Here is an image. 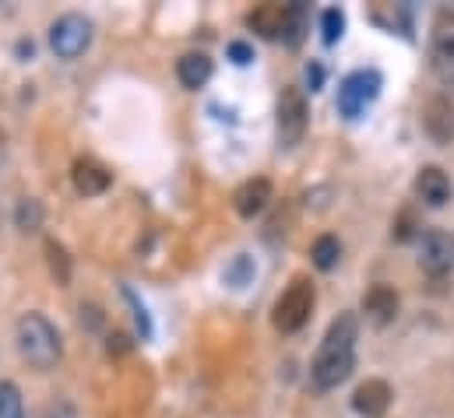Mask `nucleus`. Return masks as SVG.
Here are the masks:
<instances>
[{
	"instance_id": "obj_1",
	"label": "nucleus",
	"mask_w": 454,
	"mask_h": 418,
	"mask_svg": "<svg viewBox=\"0 0 454 418\" xmlns=\"http://www.w3.org/2000/svg\"><path fill=\"white\" fill-rule=\"evenodd\" d=\"M356 334H359V327H356L352 314H341L328 327V334H325V341H321V348L314 355V369H310L314 383L321 391H332V387L348 380V373L356 366Z\"/></svg>"
},
{
	"instance_id": "obj_2",
	"label": "nucleus",
	"mask_w": 454,
	"mask_h": 418,
	"mask_svg": "<svg viewBox=\"0 0 454 418\" xmlns=\"http://www.w3.org/2000/svg\"><path fill=\"white\" fill-rule=\"evenodd\" d=\"M18 352L32 369H53L60 359V334L43 314H25L14 327Z\"/></svg>"
},
{
	"instance_id": "obj_3",
	"label": "nucleus",
	"mask_w": 454,
	"mask_h": 418,
	"mask_svg": "<svg viewBox=\"0 0 454 418\" xmlns=\"http://www.w3.org/2000/svg\"><path fill=\"white\" fill-rule=\"evenodd\" d=\"M314 285L307 282V278H293V285L278 296V303H275V327L282 330V334H296L310 314H314Z\"/></svg>"
},
{
	"instance_id": "obj_4",
	"label": "nucleus",
	"mask_w": 454,
	"mask_h": 418,
	"mask_svg": "<svg viewBox=\"0 0 454 418\" xmlns=\"http://www.w3.org/2000/svg\"><path fill=\"white\" fill-rule=\"evenodd\" d=\"M92 46V21L85 14H64L50 28V50L60 60H78Z\"/></svg>"
},
{
	"instance_id": "obj_5",
	"label": "nucleus",
	"mask_w": 454,
	"mask_h": 418,
	"mask_svg": "<svg viewBox=\"0 0 454 418\" xmlns=\"http://www.w3.org/2000/svg\"><path fill=\"white\" fill-rule=\"evenodd\" d=\"M430 67L444 85H454V11H437V18H434Z\"/></svg>"
},
{
	"instance_id": "obj_6",
	"label": "nucleus",
	"mask_w": 454,
	"mask_h": 418,
	"mask_svg": "<svg viewBox=\"0 0 454 418\" xmlns=\"http://www.w3.org/2000/svg\"><path fill=\"white\" fill-rule=\"evenodd\" d=\"M307 116H310V109H307L303 92H300L296 85H289V89L278 96V141H282V148H293V144L303 141V134H307Z\"/></svg>"
},
{
	"instance_id": "obj_7",
	"label": "nucleus",
	"mask_w": 454,
	"mask_h": 418,
	"mask_svg": "<svg viewBox=\"0 0 454 418\" xmlns=\"http://www.w3.org/2000/svg\"><path fill=\"white\" fill-rule=\"evenodd\" d=\"M377 92H380V74L377 71H356V74H348L339 89V112L345 120H356L366 109V103L377 99Z\"/></svg>"
},
{
	"instance_id": "obj_8",
	"label": "nucleus",
	"mask_w": 454,
	"mask_h": 418,
	"mask_svg": "<svg viewBox=\"0 0 454 418\" xmlns=\"http://www.w3.org/2000/svg\"><path fill=\"white\" fill-rule=\"evenodd\" d=\"M451 260H454V246L451 239L444 236V232H427L423 236V243H419V267L427 271V275H434V278H444L448 271H451Z\"/></svg>"
},
{
	"instance_id": "obj_9",
	"label": "nucleus",
	"mask_w": 454,
	"mask_h": 418,
	"mask_svg": "<svg viewBox=\"0 0 454 418\" xmlns=\"http://www.w3.org/2000/svg\"><path fill=\"white\" fill-rule=\"evenodd\" d=\"M391 387L384 383V380H366V383H359L356 387V394H352V408H356V415L363 418H384L387 415V408H391Z\"/></svg>"
},
{
	"instance_id": "obj_10",
	"label": "nucleus",
	"mask_w": 454,
	"mask_h": 418,
	"mask_svg": "<svg viewBox=\"0 0 454 418\" xmlns=\"http://www.w3.org/2000/svg\"><path fill=\"white\" fill-rule=\"evenodd\" d=\"M71 180H74V190H78L82 197H99V194H106L110 183H114L110 169H106L103 162H96V159H78L74 169H71Z\"/></svg>"
},
{
	"instance_id": "obj_11",
	"label": "nucleus",
	"mask_w": 454,
	"mask_h": 418,
	"mask_svg": "<svg viewBox=\"0 0 454 418\" xmlns=\"http://www.w3.org/2000/svg\"><path fill=\"white\" fill-rule=\"evenodd\" d=\"M416 194L427 208H444L451 201V180L441 166H423L416 176Z\"/></svg>"
},
{
	"instance_id": "obj_12",
	"label": "nucleus",
	"mask_w": 454,
	"mask_h": 418,
	"mask_svg": "<svg viewBox=\"0 0 454 418\" xmlns=\"http://www.w3.org/2000/svg\"><path fill=\"white\" fill-rule=\"evenodd\" d=\"M423 127L437 144H451L454 141V103L444 96H434L423 109Z\"/></svg>"
},
{
	"instance_id": "obj_13",
	"label": "nucleus",
	"mask_w": 454,
	"mask_h": 418,
	"mask_svg": "<svg viewBox=\"0 0 454 418\" xmlns=\"http://www.w3.org/2000/svg\"><path fill=\"white\" fill-rule=\"evenodd\" d=\"M363 314L370 316L373 323H391L398 316V292L391 285H373L366 296H363Z\"/></svg>"
},
{
	"instance_id": "obj_14",
	"label": "nucleus",
	"mask_w": 454,
	"mask_h": 418,
	"mask_svg": "<svg viewBox=\"0 0 454 418\" xmlns=\"http://www.w3.org/2000/svg\"><path fill=\"white\" fill-rule=\"evenodd\" d=\"M268 201H271V183H268V180H247V183L232 194V205H236V211H239L243 218L261 214V211L268 208Z\"/></svg>"
},
{
	"instance_id": "obj_15",
	"label": "nucleus",
	"mask_w": 454,
	"mask_h": 418,
	"mask_svg": "<svg viewBox=\"0 0 454 418\" xmlns=\"http://www.w3.org/2000/svg\"><path fill=\"white\" fill-rule=\"evenodd\" d=\"M176 78L184 89H201L212 78V57L208 53H184L176 60Z\"/></svg>"
},
{
	"instance_id": "obj_16",
	"label": "nucleus",
	"mask_w": 454,
	"mask_h": 418,
	"mask_svg": "<svg viewBox=\"0 0 454 418\" xmlns=\"http://www.w3.org/2000/svg\"><path fill=\"white\" fill-rule=\"evenodd\" d=\"M286 18H289V4H264V7H257V11L250 14V25H254L261 35L275 39V35L286 32Z\"/></svg>"
},
{
	"instance_id": "obj_17",
	"label": "nucleus",
	"mask_w": 454,
	"mask_h": 418,
	"mask_svg": "<svg viewBox=\"0 0 454 418\" xmlns=\"http://www.w3.org/2000/svg\"><path fill=\"white\" fill-rule=\"evenodd\" d=\"M339 257H341V243L335 236H321L314 243V250H310V260H314L317 271H332L339 264Z\"/></svg>"
},
{
	"instance_id": "obj_18",
	"label": "nucleus",
	"mask_w": 454,
	"mask_h": 418,
	"mask_svg": "<svg viewBox=\"0 0 454 418\" xmlns=\"http://www.w3.org/2000/svg\"><path fill=\"white\" fill-rule=\"evenodd\" d=\"M0 418H25V401H21V391L4 380L0 383Z\"/></svg>"
},
{
	"instance_id": "obj_19",
	"label": "nucleus",
	"mask_w": 454,
	"mask_h": 418,
	"mask_svg": "<svg viewBox=\"0 0 454 418\" xmlns=\"http://www.w3.org/2000/svg\"><path fill=\"white\" fill-rule=\"evenodd\" d=\"M303 28H307V7H303V4H289V18H286V32H282V39H286L289 46H300Z\"/></svg>"
},
{
	"instance_id": "obj_20",
	"label": "nucleus",
	"mask_w": 454,
	"mask_h": 418,
	"mask_svg": "<svg viewBox=\"0 0 454 418\" xmlns=\"http://www.w3.org/2000/svg\"><path fill=\"white\" fill-rule=\"evenodd\" d=\"M14 221H18L21 232H35V228L43 225V205L32 201V197H25V201L18 205V211H14Z\"/></svg>"
},
{
	"instance_id": "obj_21",
	"label": "nucleus",
	"mask_w": 454,
	"mask_h": 418,
	"mask_svg": "<svg viewBox=\"0 0 454 418\" xmlns=\"http://www.w3.org/2000/svg\"><path fill=\"white\" fill-rule=\"evenodd\" d=\"M46 253H50V267H53L57 282H60V285H67V282H71V260H67V250H64L60 243L46 239Z\"/></svg>"
},
{
	"instance_id": "obj_22",
	"label": "nucleus",
	"mask_w": 454,
	"mask_h": 418,
	"mask_svg": "<svg viewBox=\"0 0 454 418\" xmlns=\"http://www.w3.org/2000/svg\"><path fill=\"white\" fill-rule=\"evenodd\" d=\"M341 28H345V14H341L339 7H328V11L321 14V32H325V43H328V46L339 43Z\"/></svg>"
},
{
	"instance_id": "obj_23",
	"label": "nucleus",
	"mask_w": 454,
	"mask_h": 418,
	"mask_svg": "<svg viewBox=\"0 0 454 418\" xmlns=\"http://www.w3.org/2000/svg\"><path fill=\"white\" fill-rule=\"evenodd\" d=\"M250 275H254V264H250L247 257H236V264H232V267L226 271V282L232 285V289H243Z\"/></svg>"
},
{
	"instance_id": "obj_24",
	"label": "nucleus",
	"mask_w": 454,
	"mask_h": 418,
	"mask_svg": "<svg viewBox=\"0 0 454 418\" xmlns=\"http://www.w3.org/2000/svg\"><path fill=\"white\" fill-rule=\"evenodd\" d=\"M229 60L243 67V64H250V60H254V50H250L247 43H229Z\"/></svg>"
},
{
	"instance_id": "obj_25",
	"label": "nucleus",
	"mask_w": 454,
	"mask_h": 418,
	"mask_svg": "<svg viewBox=\"0 0 454 418\" xmlns=\"http://www.w3.org/2000/svg\"><path fill=\"white\" fill-rule=\"evenodd\" d=\"M123 296L130 299V306H134V320H137V327H141V334L148 337V330H152V323H148V314H145V306H141V303L134 299V292H130V289H123Z\"/></svg>"
},
{
	"instance_id": "obj_26",
	"label": "nucleus",
	"mask_w": 454,
	"mask_h": 418,
	"mask_svg": "<svg viewBox=\"0 0 454 418\" xmlns=\"http://www.w3.org/2000/svg\"><path fill=\"white\" fill-rule=\"evenodd\" d=\"M46 418H78V412H74L71 401H53V405L46 408Z\"/></svg>"
},
{
	"instance_id": "obj_27",
	"label": "nucleus",
	"mask_w": 454,
	"mask_h": 418,
	"mask_svg": "<svg viewBox=\"0 0 454 418\" xmlns=\"http://www.w3.org/2000/svg\"><path fill=\"white\" fill-rule=\"evenodd\" d=\"M307 81H310V92H317L321 89V81H325V71L314 64V67H307Z\"/></svg>"
}]
</instances>
